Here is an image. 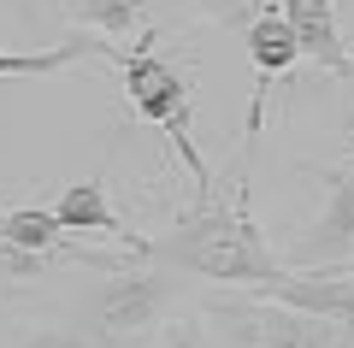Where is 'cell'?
<instances>
[{
  "mask_svg": "<svg viewBox=\"0 0 354 348\" xmlns=\"http://www.w3.org/2000/svg\"><path fill=\"white\" fill-rule=\"evenodd\" d=\"M248 154H236L225 177H213L207 189H195L189 207H177L171 230L153 242V260L177 266L189 277L225 289H266L272 277H283V260L272 254L260 219H254V183H248Z\"/></svg>",
  "mask_w": 354,
  "mask_h": 348,
  "instance_id": "6da1fadb",
  "label": "cell"
},
{
  "mask_svg": "<svg viewBox=\"0 0 354 348\" xmlns=\"http://www.w3.org/2000/svg\"><path fill=\"white\" fill-rule=\"evenodd\" d=\"M118 77H124L130 107H136L142 118L171 142L177 160L189 165L195 189H207V183H213V165H207V154L195 148V130H189L195 83H189V71H183L177 59H165V53H160V30H148V36H136L130 48H118Z\"/></svg>",
  "mask_w": 354,
  "mask_h": 348,
  "instance_id": "7a4b0ae2",
  "label": "cell"
},
{
  "mask_svg": "<svg viewBox=\"0 0 354 348\" xmlns=\"http://www.w3.org/2000/svg\"><path fill=\"white\" fill-rule=\"evenodd\" d=\"M201 319L218 331L225 348H354L348 324L313 319V313L290 307V301L260 295V289H248V295L218 289V295L201 301Z\"/></svg>",
  "mask_w": 354,
  "mask_h": 348,
  "instance_id": "3957f363",
  "label": "cell"
},
{
  "mask_svg": "<svg viewBox=\"0 0 354 348\" xmlns=\"http://www.w3.org/2000/svg\"><path fill=\"white\" fill-rule=\"evenodd\" d=\"M171 313H177V277L130 266L88 295V336L101 348H148Z\"/></svg>",
  "mask_w": 354,
  "mask_h": 348,
  "instance_id": "277c9868",
  "label": "cell"
},
{
  "mask_svg": "<svg viewBox=\"0 0 354 348\" xmlns=\"http://www.w3.org/2000/svg\"><path fill=\"white\" fill-rule=\"evenodd\" d=\"M242 42H248V65H254V100H248L242 154H254V148H260V125H266V100H272V83H278L283 71H295V65H301V42H295L290 18H283L278 6H260V12L248 18V30H242Z\"/></svg>",
  "mask_w": 354,
  "mask_h": 348,
  "instance_id": "5b68a950",
  "label": "cell"
},
{
  "mask_svg": "<svg viewBox=\"0 0 354 348\" xmlns=\"http://www.w3.org/2000/svg\"><path fill=\"white\" fill-rule=\"evenodd\" d=\"M53 219L65 224V237H95V242H113V248L130 254V260H153V242L136 237V230H130V224L113 212V201H106L101 177L71 183L59 201H53Z\"/></svg>",
  "mask_w": 354,
  "mask_h": 348,
  "instance_id": "8992f818",
  "label": "cell"
},
{
  "mask_svg": "<svg viewBox=\"0 0 354 348\" xmlns=\"http://www.w3.org/2000/svg\"><path fill=\"white\" fill-rule=\"evenodd\" d=\"M348 248H354V165H330L319 219L307 224V237L295 242V254L307 260V272H330L337 260H348Z\"/></svg>",
  "mask_w": 354,
  "mask_h": 348,
  "instance_id": "52a82bcc",
  "label": "cell"
},
{
  "mask_svg": "<svg viewBox=\"0 0 354 348\" xmlns=\"http://www.w3.org/2000/svg\"><path fill=\"white\" fill-rule=\"evenodd\" d=\"M59 18H71L83 36H101L113 42V48H130L136 36H148L153 30V12H148V0H48ZM118 59V53H113Z\"/></svg>",
  "mask_w": 354,
  "mask_h": 348,
  "instance_id": "ba28073f",
  "label": "cell"
},
{
  "mask_svg": "<svg viewBox=\"0 0 354 348\" xmlns=\"http://www.w3.org/2000/svg\"><path fill=\"white\" fill-rule=\"evenodd\" d=\"M278 12L290 18L295 42H301V59L325 65L330 77H348V48H342V30H337L330 0H278Z\"/></svg>",
  "mask_w": 354,
  "mask_h": 348,
  "instance_id": "9c48e42d",
  "label": "cell"
},
{
  "mask_svg": "<svg viewBox=\"0 0 354 348\" xmlns=\"http://www.w3.org/2000/svg\"><path fill=\"white\" fill-rule=\"evenodd\" d=\"M101 53H118V48L101 42V36H71V42H53V48H36V53H6L0 48V77H53L77 59H101Z\"/></svg>",
  "mask_w": 354,
  "mask_h": 348,
  "instance_id": "30bf717a",
  "label": "cell"
},
{
  "mask_svg": "<svg viewBox=\"0 0 354 348\" xmlns=\"http://www.w3.org/2000/svg\"><path fill=\"white\" fill-rule=\"evenodd\" d=\"M153 348H213V324H207L201 313H183V307H177L171 319L160 324Z\"/></svg>",
  "mask_w": 354,
  "mask_h": 348,
  "instance_id": "8fae6325",
  "label": "cell"
},
{
  "mask_svg": "<svg viewBox=\"0 0 354 348\" xmlns=\"http://www.w3.org/2000/svg\"><path fill=\"white\" fill-rule=\"evenodd\" d=\"M53 260L48 254H24V248H6L0 242V277H12V284H36V277H48Z\"/></svg>",
  "mask_w": 354,
  "mask_h": 348,
  "instance_id": "7c38bea8",
  "label": "cell"
},
{
  "mask_svg": "<svg viewBox=\"0 0 354 348\" xmlns=\"http://www.w3.org/2000/svg\"><path fill=\"white\" fill-rule=\"evenodd\" d=\"M213 24H230V30H248V18H254V6L248 0H195Z\"/></svg>",
  "mask_w": 354,
  "mask_h": 348,
  "instance_id": "4fadbf2b",
  "label": "cell"
},
{
  "mask_svg": "<svg viewBox=\"0 0 354 348\" xmlns=\"http://www.w3.org/2000/svg\"><path fill=\"white\" fill-rule=\"evenodd\" d=\"M24 348H101V342H95L88 331H59V324H53V331H36Z\"/></svg>",
  "mask_w": 354,
  "mask_h": 348,
  "instance_id": "5bb4252c",
  "label": "cell"
},
{
  "mask_svg": "<svg viewBox=\"0 0 354 348\" xmlns=\"http://www.w3.org/2000/svg\"><path fill=\"white\" fill-rule=\"evenodd\" d=\"M348 77H354V59H348Z\"/></svg>",
  "mask_w": 354,
  "mask_h": 348,
  "instance_id": "9a60e30c",
  "label": "cell"
}]
</instances>
